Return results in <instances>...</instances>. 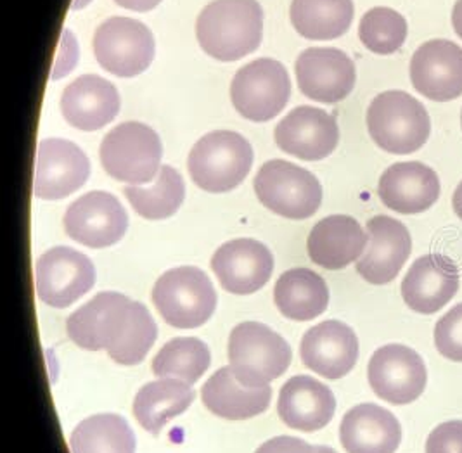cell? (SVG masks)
Instances as JSON below:
<instances>
[{
  "label": "cell",
  "instance_id": "d590c367",
  "mask_svg": "<svg viewBox=\"0 0 462 453\" xmlns=\"http://www.w3.org/2000/svg\"><path fill=\"white\" fill-rule=\"evenodd\" d=\"M426 453H462V421L437 426L428 436Z\"/></svg>",
  "mask_w": 462,
  "mask_h": 453
},
{
  "label": "cell",
  "instance_id": "2e32d148",
  "mask_svg": "<svg viewBox=\"0 0 462 453\" xmlns=\"http://www.w3.org/2000/svg\"><path fill=\"white\" fill-rule=\"evenodd\" d=\"M275 144L298 160L319 162L335 153L339 143L337 120L314 106H300L273 130Z\"/></svg>",
  "mask_w": 462,
  "mask_h": 453
},
{
  "label": "cell",
  "instance_id": "52a82bcc",
  "mask_svg": "<svg viewBox=\"0 0 462 453\" xmlns=\"http://www.w3.org/2000/svg\"><path fill=\"white\" fill-rule=\"evenodd\" d=\"M152 303L171 328L196 329L207 324L213 315L217 292L203 270L171 268L156 281Z\"/></svg>",
  "mask_w": 462,
  "mask_h": 453
},
{
  "label": "cell",
  "instance_id": "9a60e30c",
  "mask_svg": "<svg viewBox=\"0 0 462 453\" xmlns=\"http://www.w3.org/2000/svg\"><path fill=\"white\" fill-rule=\"evenodd\" d=\"M90 162L84 151L64 139H43L37 151L33 194L39 199L56 201L85 186Z\"/></svg>",
  "mask_w": 462,
  "mask_h": 453
},
{
  "label": "cell",
  "instance_id": "277c9868",
  "mask_svg": "<svg viewBox=\"0 0 462 453\" xmlns=\"http://www.w3.org/2000/svg\"><path fill=\"white\" fill-rule=\"evenodd\" d=\"M253 149L237 132L215 130L190 149L188 168L196 186L211 194L229 192L250 173Z\"/></svg>",
  "mask_w": 462,
  "mask_h": 453
},
{
  "label": "cell",
  "instance_id": "e0dca14e",
  "mask_svg": "<svg viewBox=\"0 0 462 453\" xmlns=\"http://www.w3.org/2000/svg\"><path fill=\"white\" fill-rule=\"evenodd\" d=\"M411 82L420 96L435 103L461 97V47L443 39L422 43L411 60Z\"/></svg>",
  "mask_w": 462,
  "mask_h": 453
},
{
  "label": "cell",
  "instance_id": "4316f807",
  "mask_svg": "<svg viewBox=\"0 0 462 453\" xmlns=\"http://www.w3.org/2000/svg\"><path fill=\"white\" fill-rule=\"evenodd\" d=\"M201 398L211 413L227 421H246L271 405V386L250 388L237 381L231 367L215 372L201 388Z\"/></svg>",
  "mask_w": 462,
  "mask_h": 453
},
{
  "label": "cell",
  "instance_id": "3957f363",
  "mask_svg": "<svg viewBox=\"0 0 462 453\" xmlns=\"http://www.w3.org/2000/svg\"><path fill=\"white\" fill-rule=\"evenodd\" d=\"M367 128L374 144L390 154H412L428 143L431 122L426 107L403 90H388L373 99Z\"/></svg>",
  "mask_w": 462,
  "mask_h": 453
},
{
  "label": "cell",
  "instance_id": "d4e9b609",
  "mask_svg": "<svg viewBox=\"0 0 462 453\" xmlns=\"http://www.w3.org/2000/svg\"><path fill=\"white\" fill-rule=\"evenodd\" d=\"M339 439L346 453H395L402 441V426L390 411L362 403L345 413Z\"/></svg>",
  "mask_w": 462,
  "mask_h": 453
},
{
  "label": "cell",
  "instance_id": "d6986e66",
  "mask_svg": "<svg viewBox=\"0 0 462 453\" xmlns=\"http://www.w3.org/2000/svg\"><path fill=\"white\" fill-rule=\"evenodd\" d=\"M459 289V268L456 262L440 253L418 258L402 281L405 305L420 315L440 311Z\"/></svg>",
  "mask_w": 462,
  "mask_h": 453
},
{
  "label": "cell",
  "instance_id": "ffe728a7",
  "mask_svg": "<svg viewBox=\"0 0 462 453\" xmlns=\"http://www.w3.org/2000/svg\"><path fill=\"white\" fill-rule=\"evenodd\" d=\"M211 268L222 288L232 294L246 296L269 282L273 256L269 247L254 239H236L215 251Z\"/></svg>",
  "mask_w": 462,
  "mask_h": 453
},
{
  "label": "cell",
  "instance_id": "836d02e7",
  "mask_svg": "<svg viewBox=\"0 0 462 453\" xmlns=\"http://www.w3.org/2000/svg\"><path fill=\"white\" fill-rule=\"evenodd\" d=\"M407 32L405 18L390 7H374L367 11L358 26L360 42L378 56L397 52L405 43Z\"/></svg>",
  "mask_w": 462,
  "mask_h": 453
},
{
  "label": "cell",
  "instance_id": "8992f818",
  "mask_svg": "<svg viewBox=\"0 0 462 453\" xmlns=\"http://www.w3.org/2000/svg\"><path fill=\"white\" fill-rule=\"evenodd\" d=\"M99 156L109 177L132 186H143L160 173L163 145L151 126L126 122L106 134Z\"/></svg>",
  "mask_w": 462,
  "mask_h": 453
},
{
  "label": "cell",
  "instance_id": "e575fe53",
  "mask_svg": "<svg viewBox=\"0 0 462 453\" xmlns=\"http://www.w3.org/2000/svg\"><path fill=\"white\" fill-rule=\"evenodd\" d=\"M435 347L452 362H462V303L448 310L435 326Z\"/></svg>",
  "mask_w": 462,
  "mask_h": 453
},
{
  "label": "cell",
  "instance_id": "8d00e7d4",
  "mask_svg": "<svg viewBox=\"0 0 462 453\" xmlns=\"http://www.w3.org/2000/svg\"><path fill=\"white\" fill-rule=\"evenodd\" d=\"M254 453H314V447L300 438L279 436L265 441Z\"/></svg>",
  "mask_w": 462,
  "mask_h": 453
},
{
  "label": "cell",
  "instance_id": "8fae6325",
  "mask_svg": "<svg viewBox=\"0 0 462 453\" xmlns=\"http://www.w3.org/2000/svg\"><path fill=\"white\" fill-rule=\"evenodd\" d=\"M35 284L42 303L66 309L94 288L96 268L88 256L71 247H52L37 262Z\"/></svg>",
  "mask_w": 462,
  "mask_h": 453
},
{
  "label": "cell",
  "instance_id": "b9f144b4",
  "mask_svg": "<svg viewBox=\"0 0 462 453\" xmlns=\"http://www.w3.org/2000/svg\"><path fill=\"white\" fill-rule=\"evenodd\" d=\"M461 125H462V115H461Z\"/></svg>",
  "mask_w": 462,
  "mask_h": 453
},
{
  "label": "cell",
  "instance_id": "74e56055",
  "mask_svg": "<svg viewBox=\"0 0 462 453\" xmlns=\"http://www.w3.org/2000/svg\"><path fill=\"white\" fill-rule=\"evenodd\" d=\"M120 7H125L128 11L135 13H147L152 11L162 4V0H115Z\"/></svg>",
  "mask_w": 462,
  "mask_h": 453
},
{
  "label": "cell",
  "instance_id": "5b68a950",
  "mask_svg": "<svg viewBox=\"0 0 462 453\" xmlns=\"http://www.w3.org/2000/svg\"><path fill=\"white\" fill-rule=\"evenodd\" d=\"M229 362L241 384L262 388L288 371L291 348L271 328L258 322H243L232 329Z\"/></svg>",
  "mask_w": 462,
  "mask_h": 453
},
{
  "label": "cell",
  "instance_id": "f1b7e54d",
  "mask_svg": "<svg viewBox=\"0 0 462 453\" xmlns=\"http://www.w3.org/2000/svg\"><path fill=\"white\" fill-rule=\"evenodd\" d=\"M194 402L190 384L179 379H160L147 383L134 400V415L139 424L152 434H160L173 417L186 412Z\"/></svg>",
  "mask_w": 462,
  "mask_h": 453
},
{
  "label": "cell",
  "instance_id": "cb8c5ba5",
  "mask_svg": "<svg viewBox=\"0 0 462 453\" xmlns=\"http://www.w3.org/2000/svg\"><path fill=\"white\" fill-rule=\"evenodd\" d=\"M337 411L333 392L309 375L291 377L279 393L277 412L281 421L298 431L326 428Z\"/></svg>",
  "mask_w": 462,
  "mask_h": 453
},
{
  "label": "cell",
  "instance_id": "5bb4252c",
  "mask_svg": "<svg viewBox=\"0 0 462 453\" xmlns=\"http://www.w3.org/2000/svg\"><path fill=\"white\" fill-rule=\"evenodd\" d=\"M128 228V215L109 192L92 190L79 198L64 213L66 234L88 247L116 245Z\"/></svg>",
  "mask_w": 462,
  "mask_h": 453
},
{
  "label": "cell",
  "instance_id": "7402d4cb",
  "mask_svg": "<svg viewBox=\"0 0 462 453\" xmlns=\"http://www.w3.org/2000/svg\"><path fill=\"white\" fill-rule=\"evenodd\" d=\"M300 355L310 371L326 379H341L357 364V334L339 320H326L303 336Z\"/></svg>",
  "mask_w": 462,
  "mask_h": 453
},
{
  "label": "cell",
  "instance_id": "7a4b0ae2",
  "mask_svg": "<svg viewBox=\"0 0 462 453\" xmlns=\"http://www.w3.org/2000/svg\"><path fill=\"white\" fill-rule=\"evenodd\" d=\"M263 37L258 0H213L198 16L196 39L217 61L232 62L254 52Z\"/></svg>",
  "mask_w": 462,
  "mask_h": 453
},
{
  "label": "cell",
  "instance_id": "44dd1931",
  "mask_svg": "<svg viewBox=\"0 0 462 453\" xmlns=\"http://www.w3.org/2000/svg\"><path fill=\"white\" fill-rule=\"evenodd\" d=\"M381 203L402 215L428 211L440 198V179L420 162L395 163L384 170L378 184Z\"/></svg>",
  "mask_w": 462,
  "mask_h": 453
},
{
  "label": "cell",
  "instance_id": "484cf974",
  "mask_svg": "<svg viewBox=\"0 0 462 453\" xmlns=\"http://www.w3.org/2000/svg\"><path fill=\"white\" fill-rule=\"evenodd\" d=\"M367 243L369 236L356 218L348 215H331L314 226L307 249L310 260L319 267L341 270L357 262Z\"/></svg>",
  "mask_w": 462,
  "mask_h": 453
},
{
  "label": "cell",
  "instance_id": "ac0fdd59",
  "mask_svg": "<svg viewBox=\"0 0 462 453\" xmlns=\"http://www.w3.org/2000/svg\"><path fill=\"white\" fill-rule=\"evenodd\" d=\"M369 243L357 260V272L364 281L374 286L392 282L412 251V239L399 220L378 215L367 222Z\"/></svg>",
  "mask_w": 462,
  "mask_h": 453
},
{
  "label": "cell",
  "instance_id": "6da1fadb",
  "mask_svg": "<svg viewBox=\"0 0 462 453\" xmlns=\"http://www.w3.org/2000/svg\"><path fill=\"white\" fill-rule=\"evenodd\" d=\"M66 330L77 347L106 350L120 365L141 364L158 337V328L143 303L109 291L71 313Z\"/></svg>",
  "mask_w": 462,
  "mask_h": 453
},
{
  "label": "cell",
  "instance_id": "9c48e42d",
  "mask_svg": "<svg viewBox=\"0 0 462 453\" xmlns=\"http://www.w3.org/2000/svg\"><path fill=\"white\" fill-rule=\"evenodd\" d=\"M291 97V82L284 64L262 58L243 66L231 83L236 111L256 124L275 118Z\"/></svg>",
  "mask_w": 462,
  "mask_h": 453
},
{
  "label": "cell",
  "instance_id": "83f0119b",
  "mask_svg": "<svg viewBox=\"0 0 462 453\" xmlns=\"http://www.w3.org/2000/svg\"><path fill=\"white\" fill-rule=\"evenodd\" d=\"M273 301L284 317L307 322L326 311L329 305V289L316 272L309 268H293L277 279Z\"/></svg>",
  "mask_w": 462,
  "mask_h": 453
},
{
  "label": "cell",
  "instance_id": "1f68e13d",
  "mask_svg": "<svg viewBox=\"0 0 462 453\" xmlns=\"http://www.w3.org/2000/svg\"><path fill=\"white\" fill-rule=\"evenodd\" d=\"M126 199L146 220H165L179 211L186 198V184L173 166H162L151 187L130 186Z\"/></svg>",
  "mask_w": 462,
  "mask_h": 453
},
{
  "label": "cell",
  "instance_id": "7c38bea8",
  "mask_svg": "<svg viewBox=\"0 0 462 453\" xmlns=\"http://www.w3.org/2000/svg\"><path fill=\"white\" fill-rule=\"evenodd\" d=\"M367 377L381 400L392 405H407L424 392L428 371L418 351L403 345H386L371 356Z\"/></svg>",
  "mask_w": 462,
  "mask_h": 453
},
{
  "label": "cell",
  "instance_id": "f35d334b",
  "mask_svg": "<svg viewBox=\"0 0 462 453\" xmlns=\"http://www.w3.org/2000/svg\"><path fill=\"white\" fill-rule=\"evenodd\" d=\"M452 26L457 33V37L462 41V0H457L452 11Z\"/></svg>",
  "mask_w": 462,
  "mask_h": 453
},
{
  "label": "cell",
  "instance_id": "f546056e",
  "mask_svg": "<svg viewBox=\"0 0 462 453\" xmlns=\"http://www.w3.org/2000/svg\"><path fill=\"white\" fill-rule=\"evenodd\" d=\"M354 13V0H293L290 18L301 37L335 41L350 30Z\"/></svg>",
  "mask_w": 462,
  "mask_h": 453
},
{
  "label": "cell",
  "instance_id": "603a6c76",
  "mask_svg": "<svg viewBox=\"0 0 462 453\" xmlns=\"http://www.w3.org/2000/svg\"><path fill=\"white\" fill-rule=\"evenodd\" d=\"M61 113L71 126L94 132L116 118L120 113V94L103 77L84 75L64 88Z\"/></svg>",
  "mask_w": 462,
  "mask_h": 453
},
{
  "label": "cell",
  "instance_id": "ba28073f",
  "mask_svg": "<svg viewBox=\"0 0 462 453\" xmlns=\"http://www.w3.org/2000/svg\"><path fill=\"white\" fill-rule=\"evenodd\" d=\"M253 187L263 207L291 220L314 217L322 203V186L316 175L284 160L262 166Z\"/></svg>",
  "mask_w": 462,
  "mask_h": 453
},
{
  "label": "cell",
  "instance_id": "ab89813d",
  "mask_svg": "<svg viewBox=\"0 0 462 453\" xmlns=\"http://www.w3.org/2000/svg\"><path fill=\"white\" fill-rule=\"evenodd\" d=\"M452 208H454L456 215L462 220V180L461 184L456 189L454 196H452Z\"/></svg>",
  "mask_w": 462,
  "mask_h": 453
},
{
  "label": "cell",
  "instance_id": "d6a6232c",
  "mask_svg": "<svg viewBox=\"0 0 462 453\" xmlns=\"http://www.w3.org/2000/svg\"><path fill=\"white\" fill-rule=\"evenodd\" d=\"M208 347L196 337H175L152 360L154 375L194 384L210 367Z\"/></svg>",
  "mask_w": 462,
  "mask_h": 453
},
{
  "label": "cell",
  "instance_id": "4fadbf2b",
  "mask_svg": "<svg viewBox=\"0 0 462 453\" xmlns=\"http://www.w3.org/2000/svg\"><path fill=\"white\" fill-rule=\"evenodd\" d=\"M296 82L305 97L335 104L346 99L357 80L354 61L335 47H312L296 60Z\"/></svg>",
  "mask_w": 462,
  "mask_h": 453
},
{
  "label": "cell",
  "instance_id": "60d3db41",
  "mask_svg": "<svg viewBox=\"0 0 462 453\" xmlns=\"http://www.w3.org/2000/svg\"><path fill=\"white\" fill-rule=\"evenodd\" d=\"M314 453H337L329 447H314Z\"/></svg>",
  "mask_w": 462,
  "mask_h": 453
},
{
  "label": "cell",
  "instance_id": "4dcf8cb0",
  "mask_svg": "<svg viewBox=\"0 0 462 453\" xmlns=\"http://www.w3.org/2000/svg\"><path fill=\"white\" fill-rule=\"evenodd\" d=\"M69 447L73 453H135V434L124 417L99 413L73 430Z\"/></svg>",
  "mask_w": 462,
  "mask_h": 453
},
{
  "label": "cell",
  "instance_id": "30bf717a",
  "mask_svg": "<svg viewBox=\"0 0 462 453\" xmlns=\"http://www.w3.org/2000/svg\"><path fill=\"white\" fill-rule=\"evenodd\" d=\"M94 56L107 73L132 79L144 73L154 60V37L144 23L115 16L94 33Z\"/></svg>",
  "mask_w": 462,
  "mask_h": 453
}]
</instances>
